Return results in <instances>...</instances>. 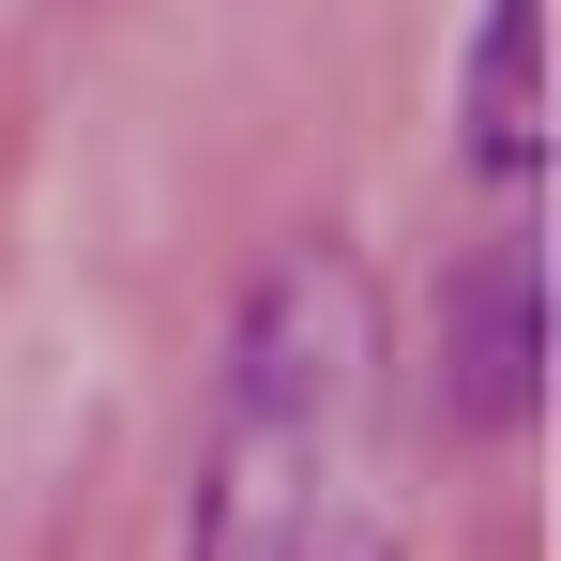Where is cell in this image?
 <instances>
[{
  "instance_id": "obj_1",
  "label": "cell",
  "mask_w": 561,
  "mask_h": 561,
  "mask_svg": "<svg viewBox=\"0 0 561 561\" xmlns=\"http://www.w3.org/2000/svg\"><path fill=\"white\" fill-rule=\"evenodd\" d=\"M197 561H394V456H379V304L334 243H304L228 379V440L197 501Z\"/></svg>"
},
{
  "instance_id": "obj_2",
  "label": "cell",
  "mask_w": 561,
  "mask_h": 561,
  "mask_svg": "<svg viewBox=\"0 0 561 561\" xmlns=\"http://www.w3.org/2000/svg\"><path fill=\"white\" fill-rule=\"evenodd\" d=\"M470 152L485 168H547V0H501L485 61H470Z\"/></svg>"
}]
</instances>
